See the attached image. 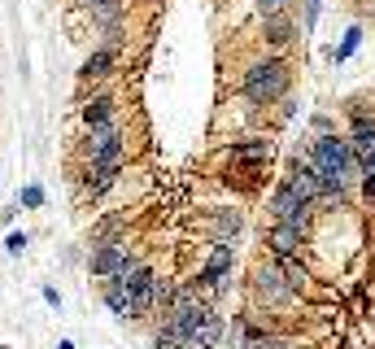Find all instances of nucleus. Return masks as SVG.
<instances>
[{"mask_svg":"<svg viewBox=\"0 0 375 349\" xmlns=\"http://www.w3.org/2000/svg\"><path fill=\"white\" fill-rule=\"evenodd\" d=\"M310 166L328 179L332 188H349V179L358 174V158H354V148H349L345 140H336V136H323V140H314V153H310Z\"/></svg>","mask_w":375,"mask_h":349,"instance_id":"f257e3e1","label":"nucleus"},{"mask_svg":"<svg viewBox=\"0 0 375 349\" xmlns=\"http://www.w3.org/2000/svg\"><path fill=\"white\" fill-rule=\"evenodd\" d=\"M284 92H288V66L284 61H258L244 74V96L254 105H270V101H280Z\"/></svg>","mask_w":375,"mask_h":349,"instance_id":"f03ea898","label":"nucleus"},{"mask_svg":"<svg viewBox=\"0 0 375 349\" xmlns=\"http://www.w3.org/2000/svg\"><path fill=\"white\" fill-rule=\"evenodd\" d=\"M270 214H275V223H284V227L306 232V223H310V201H306L302 192H292L288 184H280V188H275V196H270Z\"/></svg>","mask_w":375,"mask_h":349,"instance_id":"7ed1b4c3","label":"nucleus"},{"mask_svg":"<svg viewBox=\"0 0 375 349\" xmlns=\"http://www.w3.org/2000/svg\"><path fill=\"white\" fill-rule=\"evenodd\" d=\"M88 158L92 162H114L122 158V131H118V122H96L92 136H88Z\"/></svg>","mask_w":375,"mask_h":349,"instance_id":"20e7f679","label":"nucleus"},{"mask_svg":"<svg viewBox=\"0 0 375 349\" xmlns=\"http://www.w3.org/2000/svg\"><path fill=\"white\" fill-rule=\"evenodd\" d=\"M122 284H127L131 302H136V319H140L144 310H153V306H157V276H153V271L131 266L127 276H122Z\"/></svg>","mask_w":375,"mask_h":349,"instance_id":"39448f33","label":"nucleus"},{"mask_svg":"<svg viewBox=\"0 0 375 349\" xmlns=\"http://www.w3.org/2000/svg\"><path fill=\"white\" fill-rule=\"evenodd\" d=\"M258 297L262 302H270V306H280V302H288L292 297V284H288V276L280 266H262L258 271Z\"/></svg>","mask_w":375,"mask_h":349,"instance_id":"423d86ee","label":"nucleus"},{"mask_svg":"<svg viewBox=\"0 0 375 349\" xmlns=\"http://www.w3.org/2000/svg\"><path fill=\"white\" fill-rule=\"evenodd\" d=\"M227 271H232V244H214V254H210L206 271L196 276V284H206V288H218Z\"/></svg>","mask_w":375,"mask_h":349,"instance_id":"0eeeda50","label":"nucleus"},{"mask_svg":"<svg viewBox=\"0 0 375 349\" xmlns=\"http://www.w3.org/2000/svg\"><path fill=\"white\" fill-rule=\"evenodd\" d=\"M105 306L118 314V319H136V302H131V292H127V284L122 280H105Z\"/></svg>","mask_w":375,"mask_h":349,"instance_id":"6e6552de","label":"nucleus"},{"mask_svg":"<svg viewBox=\"0 0 375 349\" xmlns=\"http://www.w3.org/2000/svg\"><path fill=\"white\" fill-rule=\"evenodd\" d=\"M122 262H127V249L101 244V249H96V258H92V271H96L101 280H109V276H118V271H122Z\"/></svg>","mask_w":375,"mask_h":349,"instance_id":"1a4fd4ad","label":"nucleus"},{"mask_svg":"<svg viewBox=\"0 0 375 349\" xmlns=\"http://www.w3.org/2000/svg\"><path fill=\"white\" fill-rule=\"evenodd\" d=\"M118 170H122V158H114V162H96L92 179H88V192H92V196L109 192V188H114V179H118Z\"/></svg>","mask_w":375,"mask_h":349,"instance_id":"9d476101","label":"nucleus"},{"mask_svg":"<svg viewBox=\"0 0 375 349\" xmlns=\"http://www.w3.org/2000/svg\"><path fill=\"white\" fill-rule=\"evenodd\" d=\"M270 249H275V258H292L297 249H302V232L280 223V227H275V236H270Z\"/></svg>","mask_w":375,"mask_h":349,"instance_id":"9b49d317","label":"nucleus"},{"mask_svg":"<svg viewBox=\"0 0 375 349\" xmlns=\"http://www.w3.org/2000/svg\"><path fill=\"white\" fill-rule=\"evenodd\" d=\"M270 153H275L270 140H249V144H236V148H232L236 162H270Z\"/></svg>","mask_w":375,"mask_h":349,"instance_id":"f8f14e48","label":"nucleus"},{"mask_svg":"<svg viewBox=\"0 0 375 349\" xmlns=\"http://www.w3.org/2000/svg\"><path fill=\"white\" fill-rule=\"evenodd\" d=\"M114 48H96V53L83 61V74H88V79H105V74H109V66H114Z\"/></svg>","mask_w":375,"mask_h":349,"instance_id":"ddd939ff","label":"nucleus"},{"mask_svg":"<svg viewBox=\"0 0 375 349\" xmlns=\"http://www.w3.org/2000/svg\"><path fill=\"white\" fill-rule=\"evenodd\" d=\"M83 118L92 122V127H96V122H109L114 118V101H109V96H92V101L83 105Z\"/></svg>","mask_w":375,"mask_h":349,"instance_id":"4468645a","label":"nucleus"},{"mask_svg":"<svg viewBox=\"0 0 375 349\" xmlns=\"http://www.w3.org/2000/svg\"><path fill=\"white\" fill-rule=\"evenodd\" d=\"M266 40H275V44L292 40V22H288V18H280V9L266 13Z\"/></svg>","mask_w":375,"mask_h":349,"instance_id":"2eb2a0df","label":"nucleus"},{"mask_svg":"<svg viewBox=\"0 0 375 349\" xmlns=\"http://www.w3.org/2000/svg\"><path fill=\"white\" fill-rule=\"evenodd\" d=\"M157 349H184V336H179V332H174V328H170V323H166V328L157 332Z\"/></svg>","mask_w":375,"mask_h":349,"instance_id":"dca6fc26","label":"nucleus"},{"mask_svg":"<svg viewBox=\"0 0 375 349\" xmlns=\"http://www.w3.org/2000/svg\"><path fill=\"white\" fill-rule=\"evenodd\" d=\"M358 35H362L358 27H354V31H349V35H345V44L336 48V61H345V57H349V53H354V48H358Z\"/></svg>","mask_w":375,"mask_h":349,"instance_id":"f3484780","label":"nucleus"},{"mask_svg":"<svg viewBox=\"0 0 375 349\" xmlns=\"http://www.w3.org/2000/svg\"><path fill=\"white\" fill-rule=\"evenodd\" d=\"M249 349H288V345L275 341V336H254V341H249Z\"/></svg>","mask_w":375,"mask_h":349,"instance_id":"a211bd4d","label":"nucleus"},{"mask_svg":"<svg viewBox=\"0 0 375 349\" xmlns=\"http://www.w3.org/2000/svg\"><path fill=\"white\" fill-rule=\"evenodd\" d=\"M22 206H44V188H22Z\"/></svg>","mask_w":375,"mask_h":349,"instance_id":"6ab92c4d","label":"nucleus"},{"mask_svg":"<svg viewBox=\"0 0 375 349\" xmlns=\"http://www.w3.org/2000/svg\"><path fill=\"white\" fill-rule=\"evenodd\" d=\"M218 232H222V236H227V232L236 236V232H240V218H236V214H222V218H218Z\"/></svg>","mask_w":375,"mask_h":349,"instance_id":"aec40b11","label":"nucleus"},{"mask_svg":"<svg viewBox=\"0 0 375 349\" xmlns=\"http://www.w3.org/2000/svg\"><path fill=\"white\" fill-rule=\"evenodd\" d=\"M249 328H244V323H236V328H232V349H249Z\"/></svg>","mask_w":375,"mask_h":349,"instance_id":"412c9836","label":"nucleus"},{"mask_svg":"<svg viewBox=\"0 0 375 349\" xmlns=\"http://www.w3.org/2000/svg\"><path fill=\"white\" fill-rule=\"evenodd\" d=\"M5 249H9V254H22V249H27V236H22V232H13V236L5 240Z\"/></svg>","mask_w":375,"mask_h":349,"instance_id":"4be33fe9","label":"nucleus"},{"mask_svg":"<svg viewBox=\"0 0 375 349\" xmlns=\"http://www.w3.org/2000/svg\"><path fill=\"white\" fill-rule=\"evenodd\" d=\"M367 179H362V188H367V196H375V170H362Z\"/></svg>","mask_w":375,"mask_h":349,"instance_id":"5701e85b","label":"nucleus"},{"mask_svg":"<svg viewBox=\"0 0 375 349\" xmlns=\"http://www.w3.org/2000/svg\"><path fill=\"white\" fill-rule=\"evenodd\" d=\"M284 5H288V0H262V9H266V13H275V9H284Z\"/></svg>","mask_w":375,"mask_h":349,"instance_id":"b1692460","label":"nucleus"},{"mask_svg":"<svg viewBox=\"0 0 375 349\" xmlns=\"http://www.w3.org/2000/svg\"><path fill=\"white\" fill-rule=\"evenodd\" d=\"M88 5H92V0H88Z\"/></svg>","mask_w":375,"mask_h":349,"instance_id":"393cba45","label":"nucleus"}]
</instances>
